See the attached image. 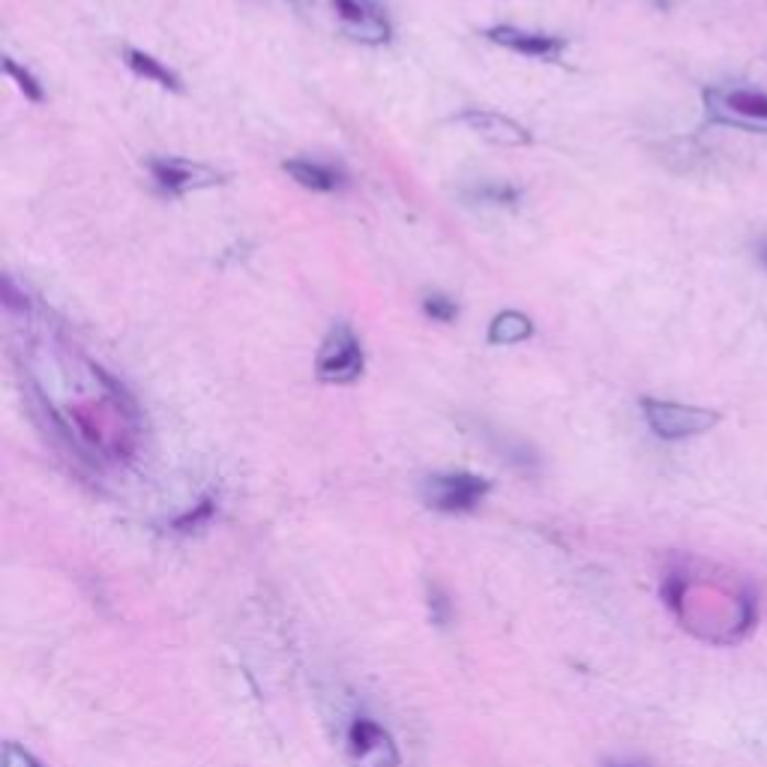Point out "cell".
I'll use <instances>...</instances> for the list:
<instances>
[{"instance_id": "18", "label": "cell", "mask_w": 767, "mask_h": 767, "mask_svg": "<svg viewBox=\"0 0 767 767\" xmlns=\"http://www.w3.org/2000/svg\"><path fill=\"white\" fill-rule=\"evenodd\" d=\"M429 609H432V621H435V624L438 626L447 624L453 605H449L447 593L441 591L438 585H432V588H429Z\"/></svg>"}, {"instance_id": "6", "label": "cell", "mask_w": 767, "mask_h": 767, "mask_svg": "<svg viewBox=\"0 0 767 767\" xmlns=\"http://www.w3.org/2000/svg\"><path fill=\"white\" fill-rule=\"evenodd\" d=\"M345 746H348V756L357 767L402 765L393 735L381 723H375L373 716H354L348 732H345Z\"/></svg>"}, {"instance_id": "9", "label": "cell", "mask_w": 767, "mask_h": 767, "mask_svg": "<svg viewBox=\"0 0 767 767\" xmlns=\"http://www.w3.org/2000/svg\"><path fill=\"white\" fill-rule=\"evenodd\" d=\"M486 40L494 45H504L510 52L522 57H534V60H560L564 48H567V40L560 36H552V33H537V31H522V27H513V24H498V27H489L486 31Z\"/></svg>"}, {"instance_id": "3", "label": "cell", "mask_w": 767, "mask_h": 767, "mask_svg": "<svg viewBox=\"0 0 767 767\" xmlns=\"http://www.w3.org/2000/svg\"><path fill=\"white\" fill-rule=\"evenodd\" d=\"M704 105H708V121L711 123L767 135V93H762V90L711 88L704 90Z\"/></svg>"}, {"instance_id": "17", "label": "cell", "mask_w": 767, "mask_h": 767, "mask_svg": "<svg viewBox=\"0 0 767 767\" xmlns=\"http://www.w3.org/2000/svg\"><path fill=\"white\" fill-rule=\"evenodd\" d=\"M213 510H216V504L210 501V498H204L201 504L196 507V510H189V513H184L180 519H175V531H180V534H187V531H192V527L204 525L210 515H213Z\"/></svg>"}, {"instance_id": "5", "label": "cell", "mask_w": 767, "mask_h": 767, "mask_svg": "<svg viewBox=\"0 0 767 767\" xmlns=\"http://www.w3.org/2000/svg\"><path fill=\"white\" fill-rule=\"evenodd\" d=\"M363 348L348 324H336L330 330L327 340L321 342V352L315 357V375L324 383H354L363 375Z\"/></svg>"}, {"instance_id": "15", "label": "cell", "mask_w": 767, "mask_h": 767, "mask_svg": "<svg viewBox=\"0 0 767 767\" xmlns=\"http://www.w3.org/2000/svg\"><path fill=\"white\" fill-rule=\"evenodd\" d=\"M423 312L432 321H438V324H449V321H456V315H459V307L444 294H429L423 300Z\"/></svg>"}, {"instance_id": "12", "label": "cell", "mask_w": 767, "mask_h": 767, "mask_svg": "<svg viewBox=\"0 0 767 767\" xmlns=\"http://www.w3.org/2000/svg\"><path fill=\"white\" fill-rule=\"evenodd\" d=\"M123 60H126V66H130L135 76L147 78V81H154V85H159V88L175 90V93L177 90H184L180 76L171 73L163 60H156L154 55L142 52V48H123Z\"/></svg>"}, {"instance_id": "14", "label": "cell", "mask_w": 767, "mask_h": 767, "mask_svg": "<svg viewBox=\"0 0 767 767\" xmlns=\"http://www.w3.org/2000/svg\"><path fill=\"white\" fill-rule=\"evenodd\" d=\"M3 69H7V76L15 78V85L22 88L24 97L33 99V102H43V97H45L43 88H40V81H36V78H33L27 69H22V66L15 64L12 57H7V60H3Z\"/></svg>"}, {"instance_id": "7", "label": "cell", "mask_w": 767, "mask_h": 767, "mask_svg": "<svg viewBox=\"0 0 767 767\" xmlns=\"http://www.w3.org/2000/svg\"><path fill=\"white\" fill-rule=\"evenodd\" d=\"M151 175H154L156 187L171 192V196H187V192H196V189L225 184L222 171L204 163L180 159V156H156V159H151Z\"/></svg>"}, {"instance_id": "11", "label": "cell", "mask_w": 767, "mask_h": 767, "mask_svg": "<svg viewBox=\"0 0 767 767\" xmlns=\"http://www.w3.org/2000/svg\"><path fill=\"white\" fill-rule=\"evenodd\" d=\"M282 168L294 184H300L303 189H312V192H336V189L345 187V175L336 165L312 163V159H288Z\"/></svg>"}, {"instance_id": "13", "label": "cell", "mask_w": 767, "mask_h": 767, "mask_svg": "<svg viewBox=\"0 0 767 767\" xmlns=\"http://www.w3.org/2000/svg\"><path fill=\"white\" fill-rule=\"evenodd\" d=\"M534 336V321L515 312V309H507L501 315H494V321L489 324V345H519Z\"/></svg>"}, {"instance_id": "4", "label": "cell", "mask_w": 767, "mask_h": 767, "mask_svg": "<svg viewBox=\"0 0 767 767\" xmlns=\"http://www.w3.org/2000/svg\"><path fill=\"white\" fill-rule=\"evenodd\" d=\"M642 414L654 435L663 441L696 438L711 432L720 423V414L711 408L680 405V402H666V399H642Z\"/></svg>"}, {"instance_id": "1", "label": "cell", "mask_w": 767, "mask_h": 767, "mask_svg": "<svg viewBox=\"0 0 767 767\" xmlns=\"http://www.w3.org/2000/svg\"><path fill=\"white\" fill-rule=\"evenodd\" d=\"M663 600L680 626L713 645L741 642L756 624V597L749 588L729 591L716 581L692 579V570L683 564L663 576Z\"/></svg>"}, {"instance_id": "19", "label": "cell", "mask_w": 767, "mask_h": 767, "mask_svg": "<svg viewBox=\"0 0 767 767\" xmlns=\"http://www.w3.org/2000/svg\"><path fill=\"white\" fill-rule=\"evenodd\" d=\"M603 767H651L647 762H636V758H614V762H605Z\"/></svg>"}, {"instance_id": "8", "label": "cell", "mask_w": 767, "mask_h": 767, "mask_svg": "<svg viewBox=\"0 0 767 767\" xmlns=\"http://www.w3.org/2000/svg\"><path fill=\"white\" fill-rule=\"evenodd\" d=\"M340 22L345 31L352 33V40L366 45H381L390 40V19L378 0H333Z\"/></svg>"}, {"instance_id": "10", "label": "cell", "mask_w": 767, "mask_h": 767, "mask_svg": "<svg viewBox=\"0 0 767 767\" xmlns=\"http://www.w3.org/2000/svg\"><path fill=\"white\" fill-rule=\"evenodd\" d=\"M456 123L468 126V130L477 132L480 138L498 144V147H527V144H531V132L519 121H513V118L501 114V111L465 109L459 118H456Z\"/></svg>"}, {"instance_id": "20", "label": "cell", "mask_w": 767, "mask_h": 767, "mask_svg": "<svg viewBox=\"0 0 767 767\" xmlns=\"http://www.w3.org/2000/svg\"><path fill=\"white\" fill-rule=\"evenodd\" d=\"M758 255H762V262H765V267H767V243H762V253Z\"/></svg>"}, {"instance_id": "2", "label": "cell", "mask_w": 767, "mask_h": 767, "mask_svg": "<svg viewBox=\"0 0 767 767\" xmlns=\"http://www.w3.org/2000/svg\"><path fill=\"white\" fill-rule=\"evenodd\" d=\"M492 482L471 471H449V474H432L423 480V504L435 513L459 515L471 513L480 507V501L489 494Z\"/></svg>"}, {"instance_id": "16", "label": "cell", "mask_w": 767, "mask_h": 767, "mask_svg": "<svg viewBox=\"0 0 767 767\" xmlns=\"http://www.w3.org/2000/svg\"><path fill=\"white\" fill-rule=\"evenodd\" d=\"M0 767H45L40 758L27 753L24 746H19L15 741H7L3 744V756H0Z\"/></svg>"}]
</instances>
